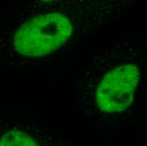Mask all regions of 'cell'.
<instances>
[{"label": "cell", "instance_id": "obj_3", "mask_svg": "<svg viewBox=\"0 0 147 146\" xmlns=\"http://www.w3.org/2000/svg\"><path fill=\"white\" fill-rule=\"evenodd\" d=\"M0 146H74L73 138L44 122L21 121L0 133Z\"/></svg>", "mask_w": 147, "mask_h": 146}, {"label": "cell", "instance_id": "obj_2", "mask_svg": "<svg viewBox=\"0 0 147 146\" xmlns=\"http://www.w3.org/2000/svg\"><path fill=\"white\" fill-rule=\"evenodd\" d=\"M146 50V36L134 31L89 53L74 83V102L81 116L109 127L132 115L140 105Z\"/></svg>", "mask_w": 147, "mask_h": 146}, {"label": "cell", "instance_id": "obj_1", "mask_svg": "<svg viewBox=\"0 0 147 146\" xmlns=\"http://www.w3.org/2000/svg\"><path fill=\"white\" fill-rule=\"evenodd\" d=\"M133 0H33L8 38V52L24 69L41 67L67 54L110 26Z\"/></svg>", "mask_w": 147, "mask_h": 146}]
</instances>
